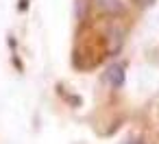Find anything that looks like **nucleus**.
I'll use <instances>...</instances> for the list:
<instances>
[{"instance_id":"f257e3e1","label":"nucleus","mask_w":159,"mask_h":144,"mask_svg":"<svg viewBox=\"0 0 159 144\" xmlns=\"http://www.w3.org/2000/svg\"><path fill=\"white\" fill-rule=\"evenodd\" d=\"M107 79H109L113 85H122V81H124V72H122V68H120V66H113V68H109V72H107Z\"/></svg>"}]
</instances>
